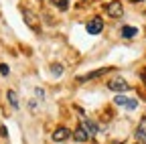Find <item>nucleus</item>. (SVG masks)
Here are the masks:
<instances>
[{
	"instance_id": "nucleus-1",
	"label": "nucleus",
	"mask_w": 146,
	"mask_h": 144,
	"mask_svg": "<svg viewBox=\"0 0 146 144\" xmlns=\"http://www.w3.org/2000/svg\"><path fill=\"white\" fill-rule=\"evenodd\" d=\"M85 31H87L89 35H100V33L104 31V21L100 19V16H94V19L85 25Z\"/></svg>"
},
{
	"instance_id": "nucleus-2",
	"label": "nucleus",
	"mask_w": 146,
	"mask_h": 144,
	"mask_svg": "<svg viewBox=\"0 0 146 144\" xmlns=\"http://www.w3.org/2000/svg\"><path fill=\"white\" fill-rule=\"evenodd\" d=\"M108 87L112 89V92H118V94H122V92H128V83H126V79H122V77H112L110 79V83H108Z\"/></svg>"
},
{
	"instance_id": "nucleus-3",
	"label": "nucleus",
	"mask_w": 146,
	"mask_h": 144,
	"mask_svg": "<svg viewBox=\"0 0 146 144\" xmlns=\"http://www.w3.org/2000/svg\"><path fill=\"white\" fill-rule=\"evenodd\" d=\"M116 104L124 110H136L138 108V102L134 98H126V96H116Z\"/></svg>"
},
{
	"instance_id": "nucleus-4",
	"label": "nucleus",
	"mask_w": 146,
	"mask_h": 144,
	"mask_svg": "<svg viewBox=\"0 0 146 144\" xmlns=\"http://www.w3.org/2000/svg\"><path fill=\"white\" fill-rule=\"evenodd\" d=\"M106 12L112 16V19H122L124 8H122V4H120V2H110V4L106 6Z\"/></svg>"
},
{
	"instance_id": "nucleus-5",
	"label": "nucleus",
	"mask_w": 146,
	"mask_h": 144,
	"mask_svg": "<svg viewBox=\"0 0 146 144\" xmlns=\"http://www.w3.org/2000/svg\"><path fill=\"white\" fill-rule=\"evenodd\" d=\"M69 136H71V132H69L67 128H57V130H55V134H53V140H55V142H65Z\"/></svg>"
},
{
	"instance_id": "nucleus-6",
	"label": "nucleus",
	"mask_w": 146,
	"mask_h": 144,
	"mask_svg": "<svg viewBox=\"0 0 146 144\" xmlns=\"http://www.w3.org/2000/svg\"><path fill=\"white\" fill-rule=\"evenodd\" d=\"M73 138H75L77 142H87V140H89L91 136H89V132H87V130L83 128V126H79V128L75 130V134H73Z\"/></svg>"
},
{
	"instance_id": "nucleus-7",
	"label": "nucleus",
	"mask_w": 146,
	"mask_h": 144,
	"mask_svg": "<svg viewBox=\"0 0 146 144\" xmlns=\"http://www.w3.org/2000/svg\"><path fill=\"white\" fill-rule=\"evenodd\" d=\"M136 138L146 140V120H142V122L138 124V128H136Z\"/></svg>"
},
{
	"instance_id": "nucleus-8",
	"label": "nucleus",
	"mask_w": 146,
	"mask_h": 144,
	"mask_svg": "<svg viewBox=\"0 0 146 144\" xmlns=\"http://www.w3.org/2000/svg\"><path fill=\"white\" fill-rule=\"evenodd\" d=\"M136 35H138V31L134 27H124L122 29V37L124 39H132V37H136Z\"/></svg>"
},
{
	"instance_id": "nucleus-9",
	"label": "nucleus",
	"mask_w": 146,
	"mask_h": 144,
	"mask_svg": "<svg viewBox=\"0 0 146 144\" xmlns=\"http://www.w3.org/2000/svg\"><path fill=\"white\" fill-rule=\"evenodd\" d=\"M6 98H8V102H10V106L14 108V110L21 108V106H18V96H16V92H12V89H10V92L6 94Z\"/></svg>"
},
{
	"instance_id": "nucleus-10",
	"label": "nucleus",
	"mask_w": 146,
	"mask_h": 144,
	"mask_svg": "<svg viewBox=\"0 0 146 144\" xmlns=\"http://www.w3.org/2000/svg\"><path fill=\"white\" fill-rule=\"evenodd\" d=\"M108 69H98V71H91V73H87V75H83V77H79V81H85V79H91V77H100L102 73H106Z\"/></svg>"
},
{
	"instance_id": "nucleus-11",
	"label": "nucleus",
	"mask_w": 146,
	"mask_h": 144,
	"mask_svg": "<svg viewBox=\"0 0 146 144\" xmlns=\"http://www.w3.org/2000/svg\"><path fill=\"white\" fill-rule=\"evenodd\" d=\"M53 4L57 8H61V10H67L69 8V0H53Z\"/></svg>"
},
{
	"instance_id": "nucleus-12",
	"label": "nucleus",
	"mask_w": 146,
	"mask_h": 144,
	"mask_svg": "<svg viewBox=\"0 0 146 144\" xmlns=\"http://www.w3.org/2000/svg\"><path fill=\"white\" fill-rule=\"evenodd\" d=\"M51 69H53V75H63V65H59V63H53L51 65Z\"/></svg>"
},
{
	"instance_id": "nucleus-13",
	"label": "nucleus",
	"mask_w": 146,
	"mask_h": 144,
	"mask_svg": "<svg viewBox=\"0 0 146 144\" xmlns=\"http://www.w3.org/2000/svg\"><path fill=\"white\" fill-rule=\"evenodd\" d=\"M35 94H36V98H41V100L45 98V92H43L41 87H35Z\"/></svg>"
},
{
	"instance_id": "nucleus-14",
	"label": "nucleus",
	"mask_w": 146,
	"mask_h": 144,
	"mask_svg": "<svg viewBox=\"0 0 146 144\" xmlns=\"http://www.w3.org/2000/svg\"><path fill=\"white\" fill-rule=\"evenodd\" d=\"M0 73H2V75H8V65H0Z\"/></svg>"
}]
</instances>
